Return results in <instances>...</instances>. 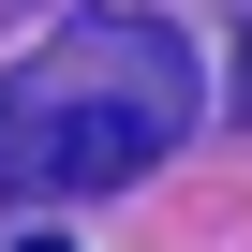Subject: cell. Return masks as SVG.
<instances>
[{
  "label": "cell",
  "instance_id": "obj_1",
  "mask_svg": "<svg viewBox=\"0 0 252 252\" xmlns=\"http://www.w3.org/2000/svg\"><path fill=\"white\" fill-rule=\"evenodd\" d=\"M178 134H193V45L134 0L60 15V45L0 74V193H119Z\"/></svg>",
  "mask_w": 252,
  "mask_h": 252
},
{
  "label": "cell",
  "instance_id": "obj_3",
  "mask_svg": "<svg viewBox=\"0 0 252 252\" xmlns=\"http://www.w3.org/2000/svg\"><path fill=\"white\" fill-rule=\"evenodd\" d=\"M15 252H60V237H15Z\"/></svg>",
  "mask_w": 252,
  "mask_h": 252
},
{
  "label": "cell",
  "instance_id": "obj_2",
  "mask_svg": "<svg viewBox=\"0 0 252 252\" xmlns=\"http://www.w3.org/2000/svg\"><path fill=\"white\" fill-rule=\"evenodd\" d=\"M237 119H252V30H237Z\"/></svg>",
  "mask_w": 252,
  "mask_h": 252
}]
</instances>
